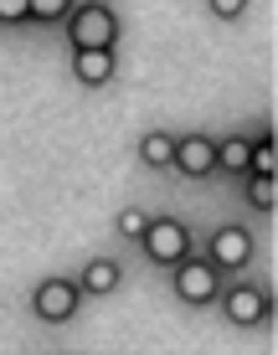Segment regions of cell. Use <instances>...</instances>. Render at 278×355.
Returning <instances> with one entry per match:
<instances>
[{"mask_svg": "<svg viewBox=\"0 0 278 355\" xmlns=\"http://www.w3.org/2000/svg\"><path fill=\"white\" fill-rule=\"evenodd\" d=\"M216 304H222V314H227L237 329H258L263 320H268V288L252 284V278H243V284H232V288H222V293H216Z\"/></svg>", "mask_w": 278, "mask_h": 355, "instance_id": "5b68a950", "label": "cell"}, {"mask_svg": "<svg viewBox=\"0 0 278 355\" xmlns=\"http://www.w3.org/2000/svg\"><path fill=\"white\" fill-rule=\"evenodd\" d=\"M114 72H119L114 46H82V52H72V83H82V88H108Z\"/></svg>", "mask_w": 278, "mask_h": 355, "instance_id": "ba28073f", "label": "cell"}, {"mask_svg": "<svg viewBox=\"0 0 278 355\" xmlns=\"http://www.w3.org/2000/svg\"><path fill=\"white\" fill-rule=\"evenodd\" d=\"M247 170H258V175H278V144H273V134H258V139H252Z\"/></svg>", "mask_w": 278, "mask_h": 355, "instance_id": "4fadbf2b", "label": "cell"}, {"mask_svg": "<svg viewBox=\"0 0 278 355\" xmlns=\"http://www.w3.org/2000/svg\"><path fill=\"white\" fill-rule=\"evenodd\" d=\"M207 6H211L216 21H237V16L247 10V0H207Z\"/></svg>", "mask_w": 278, "mask_h": 355, "instance_id": "e0dca14e", "label": "cell"}, {"mask_svg": "<svg viewBox=\"0 0 278 355\" xmlns=\"http://www.w3.org/2000/svg\"><path fill=\"white\" fill-rule=\"evenodd\" d=\"M119 284H124V268H119L114 258H88L78 273V288L93 293V299H103V293H114Z\"/></svg>", "mask_w": 278, "mask_h": 355, "instance_id": "9c48e42d", "label": "cell"}, {"mask_svg": "<svg viewBox=\"0 0 278 355\" xmlns=\"http://www.w3.org/2000/svg\"><path fill=\"white\" fill-rule=\"evenodd\" d=\"M243 196H247L252 211L268 216L273 206H278V175H258V170H247V175H243Z\"/></svg>", "mask_w": 278, "mask_h": 355, "instance_id": "8fae6325", "label": "cell"}, {"mask_svg": "<svg viewBox=\"0 0 278 355\" xmlns=\"http://www.w3.org/2000/svg\"><path fill=\"white\" fill-rule=\"evenodd\" d=\"M252 232L247 227H237V222H227V227H216L211 237H207V258L216 263V273H243V268H252Z\"/></svg>", "mask_w": 278, "mask_h": 355, "instance_id": "8992f818", "label": "cell"}, {"mask_svg": "<svg viewBox=\"0 0 278 355\" xmlns=\"http://www.w3.org/2000/svg\"><path fill=\"white\" fill-rule=\"evenodd\" d=\"M171 273V288L175 299L186 304V309H211L216 293H222V273H216V263L207 258V252H186L175 268H165Z\"/></svg>", "mask_w": 278, "mask_h": 355, "instance_id": "6da1fadb", "label": "cell"}, {"mask_svg": "<svg viewBox=\"0 0 278 355\" xmlns=\"http://www.w3.org/2000/svg\"><path fill=\"white\" fill-rule=\"evenodd\" d=\"M171 144H175V134L150 129V134L139 139V165H144V170H171Z\"/></svg>", "mask_w": 278, "mask_h": 355, "instance_id": "7c38bea8", "label": "cell"}, {"mask_svg": "<svg viewBox=\"0 0 278 355\" xmlns=\"http://www.w3.org/2000/svg\"><path fill=\"white\" fill-rule=\"evenodd\" d=\"M144 227H150V211H144V206H124V211L114 216V232H119V237H129V242H139Z\"/></svg>", "mask_w": 278, "mask_h": 355, "instance_id": "9a60e30c", "label": "cell"}, {"mask_svg": "<svg viewBox=\"0 0 278 355\" xmlns=\"http://www.w3.org/2000/svg\"><path fill=\"white\" fill-rule=\"evenodd\" d=\"M62 31L72 42V52H82V46H114L119 42V16H114L108 0H78V6L67 10Z\"/></svg>", "mask_w": 278, "mask_h": 355, "instance_id": "7a4b0ae2", "label": "cell"}, {"mask_svg": "<svg viewBox=\"0 0 278 355\" xmlns=\"http://www.w3.org/2000/svg\"><path fill=\"white\" fill-rule=\"evenodd\" d=\"M171 165H175L186 180H207L211 170H216V139H211V134H175Z\"/></svg>", "mask_w": 278, "mask_h": 355, "instance_id": "52a82bcc", "label": "cell"}, {"mask_svg": "<svg viewBox=\"0 0 278 355\" xmlns=\"http://www.w3.org/2000/svg\"><path fill=\"white\" fill-rule=\"evenodd\" d=\"M0 26H26V0H0Z\"/></svg>", "mask_w": 278, "mask_h": 355, "instance_id": "2e32d148", "label": "cell"}, {"mask_svg": "<svg viewBox=\"0 0 278 355\" xmlns=\"http://www.w3.org/2000/svg\"><path fill=\"white\" fill-rule=\"evenodd\" d=\"M139 248L155 268H175L186 252H196L191 248V227L175 222V216H150V227L139 232Z\"/></svg>", "mask_w": 278, "mask_h": 355, "instance_id": "277c9868", "label": "cell"}, {"mask_svg": "<svg viewBox=\"0 0 278 355\" xmlns=\"http://www.w3.org/2000/svg\"><path fill=\"white\" fill-rule=\"evenodd\" d=\"M247 150H252L247 134H227V139H216V175H247Z\"/></svg>", "mask_w": 278, "mask_h": 355, "instance_id": "30bf717a", "label": "cell"}, {"mask_svg": "<svg viewBox=\"0 0 278 355\" xmlns=\"http://www.w3.org/2000/svg\"><path fill=\"white\" fill-rule=\"evenodd\" d=\"M72 6H78V0H26V21H36V26H57V21H67Z\"/></svg>", "mask_w": 278, "mask_h": 355, "instance_id": "5bb4252c", "label": "cell"}, {"mask_svg": "<svg viewBox=\"0 0 278 355\" xmlns=\"http://www.w3.org/2000/svg\"><path fill=\"white\" fill-rule=\"evenodd\" d=\"M78 309H82L78 278L52 273V278H42V284L31 288V314H36L42 324H67V320H78Z\"/></svg>", "mask_w": 278, "mask_h": 355, "instance_id": "3957f363", "label": "cell"}]
</instances>
